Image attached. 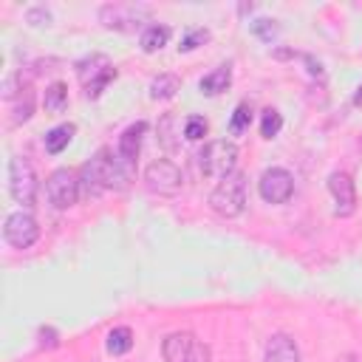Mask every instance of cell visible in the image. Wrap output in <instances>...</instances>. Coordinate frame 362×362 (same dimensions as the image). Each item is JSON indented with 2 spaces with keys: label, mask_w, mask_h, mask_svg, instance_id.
<instances>
[{
  "label": "cell",
  "mask_w": 362,
  "mask_h": 362,
  "mask_svg": "<svg viewBox=\"0 0 362 362\" xmlns=\"http://www.w3.org/2000/svg\"><path fill=\"white\" fill-rule=\"evenodd\" d=\"M204 42H209V31L206 28H192V31H187V37L181 40V45H178V51H195V48H201Z\"/></svg>",
  "instance_id": "484cf974"
},
{
  "label": "cell",
  "mask_w": 362,
  "mask_h": 362,
  "mask_svg": "<svg viewBox=\"0 0 362 362\" xmlns=\"http://www.w3.org/2000/svg\"><path fill=\"white\" fill-rule=\"evenodd\" d=\"M164 362H212V351L189 331H173L161 342Z\"/></svg>",
  "instance_id": "5b68a950"
},
{
  "label": "cell",
  "mask_w": 362,
  "mask_h": 362,
  "mask_svg": "<svg viewBox=\"0 0 362 362\" xmlns=\"http://www.w3.org/2000/svg\"><path fill=\"white\" fill-rule=\"evenodd\" d=\"M153 17V8L144 3H107L99 8V23L110 31H136Z\"/></svg>",
  "instance_id": "8992f818"
},
{
  "label": "cell",
  "mask_w": 362,
  "mask_h": 362,
  "mask_svg": "<svg viewBox=\"0 0 362 362\" xmlns=\"http://www.w3.org/2000/svg\"><path fill=\"white\" fill-rule=\"evenodd\" d=\"M107 354H113V356H122V354H127L130 348H133V331L127 328V325H119V328H113L110 334H107Z\"/></svg>",
  "instance_id": "ffe728a7"
},
{
  "label": "cell",
  "mask_w": 362,
  "mask_h": 362,
  "mask_svg": "<svg viewBox=\"0 0 362 362\" xmlns=\"http://www.w3.org/2000/svg\"><path fill=\"white\" fill-rule=\"evenodd\" d=\"M25 20H28V23H34V25H42V23H48V20H51V14H48L45 8H31V11L25 14Z\"/></svg>",
  "instance_id": "4316f807"
},
{
  "label": "cell",
  "mask_w": 362,
  "mask_h": 362,
  "mask_svg": "<svg viewBox=\"0 0 362 362\" xmlns=\"http://www.w3.org/2000/svg\"><path fill=\"white\" fill-rule=\"evenodd\" d=\"M74 68H76V79L82 82L85 96H88V99L102 96V90H105V88L119 76L116 65H113L105 54H90V57L79 59Z\"/></svg>",
  "instance_id": "3957f363"
},
{
  "label": "cell",
  "mask_w": 362,
  "mask_h": 362,
  "mask_svg": "<svg viewBox=\"0 0 362 362\" xmlns=\"http://www.w3.org/2000/svg\"><path fill=\"white\" fill-rule=\"evenodd\" d=\"M42 107L48 113H62L68 107V88L65 82H51L45 88V96H42Z\"/></svg>",
  "instance_id": "d6986e66"
},
{
  "label": "cell",
  "mask_w": 362,
  "mask_h": 362,
  "mask_svg": "<svg viewBox=\"0 0 362 362\" xmlns=\"http://www.w3.org/2000/svg\"><path fill=\"white\" fill-rule=\"evenodd\" d=\"M40 345L54 348V345H57V331H54V328H40Z\"/></svg>",
  "instance_id": "83f0119b"
},
{
  "label": "cell",
  "mask_w": 362,
  "mask_h": 362,
  "mask_svg": "<svg viewBox=\"0 0 362 362\" xmlns=\"http://www.w3.org/2000/svg\"><path fill=\"white\" fill-rule=\"evenodd\" d=\"M283 127V116L274 110V107H266L263 110V119H260V136L263 139H274Z\"/></svg>",
  "instance_id": "44dd1931"
},
{
  "label": "cell",
  "mask_w": 362,
  "mask_h": 362,
  "mask_svg": "<svg viewBox=\"0 0 362 362\" xmlns=\"http://www.w3.org/2000/svg\"><path fill=\"white\" fill-rule=\"evenodd\" d=\"M198 158V170L206 178H226L229 173H235L238 164V144L229 139H215L209 144H204V150L195 156Z\"/></svg>",
  "instance_id": "277c9868"
},
{
  "label": "cell",
  "mask_w": 362,
  "mask_h": 362,
  "mask_svg": "<svg viewBox=\"0 0 362 362\" xmlns=\"http://www.w3.org/2000/svg\"><path fill=\"white\" fill-rule=\"evenodd\" d=\"M178 90H181V79H178L175 74H158V76L150 82V99H156V102H167V99H173Z\"/></svg>",
  "instance_id": "e0dca14e"
},
{
  "label": "cell",
  "mask_w": 362,
  "mask_h": 362,
  "mask_svg": "<svg viewBox=\"0 0 362 362\" xmlns=\"http://www.w3.org/2000/svg\"><path fill=\"white\" fill-rule=\"evenodd\" d=\"M37 189H40V184H37L34 167L23 156H14L8 161V192H11V198L17 204H23L25 209H31L37 204Z\"/></svg>",
  "instance_id": "52a82bcc"
},
{
  "label": "cell",
  "mask_w": 362,
  "mask_h": 362,
  "mask_svg": "<svg viewBox=\"0 0 362 362\" xmlns=\"http://www.w3.org/2000/svg\"><path fill=\"white\" fill-rule=\"evenodd\" d=\"M127 164L113 156L107 147L96 150V156L90 161L82 164L79 170V192L93 198L99 192H107V189H122L124 181H127Z\"/></svg>",
  "instance_id": "6da1fadb"
},
{
  "label": "cell",
  "mask_w": 362,
  "mask_h": 362,
  "mask_svg": "<svg viewBox=\"0 0 362 362\" xmlns=\"http://www.w3.org/2000/svg\"><path fill=\"white\" fill-rule=\"evenodd\" d=\"M229 85H232V68H229V65H218L215 71H209V74L201 76V82H198V88H201L204 96H218V93H223Z\"/></svg>",
  "instance_id": "9a60e30c"
},
{
  "label": "cell",
  "mask_w": 362,
  "mask_h": 362,
  "mask_svg": "<svg viewBox=\"0 0 362 362\" xmlns=\"http://www.w3.org/2000/svg\"><path fill=\"white\" fill-rule=\"evenodd\" d=\"M144 184L156 195H178L184 189V175L170 158H156L144 167Z\"/></svg>",
  "instance_id": "ba28073f"
},
{
  "label": "cell",
  "mask_w": 362,
  "mask_h": 362,
  "mask_svg": "<svg viewBox=\"0 0 362 362\" xmlns=\"http://www.w3.org/2000/svg\"><path fill=\"white\" fill-rule=\"evenodd\" d=\"M45 195H48L54 209H71L76 204V198L82 195L79 192V173H74L68 167L54 170L45 181Z\"/></svg>",
  "instance_id": "9c48e42d"
},
{
  "label": "cell",
  "mask_w": 362,
  "mask_h": 362,
  "mask_svg": "<svg viewBox=\"0 0 362 362\" xmlns=\"http://www.w3.org/2000/svg\"><path fill=\"white\" fill-rule=\"evenodd\" d=\"M328 192L334 198V215L348 218L356 212V187L345 170H334L328 175Z\"/></svg>",
  "instance_id": "7c38bea8"
},
{
  "label": "cell",
  "mask_w": 362,
  "mask_h": 362,
  "mask_svg": "<svg viewBox=\"0 0 362 362\" xmlns=\"http://www.w3.org/2000/svg\"><path fill=\"white\" fill-rule=\"evenodd\" d=\"M263 362H303V356L288 334H272L263 348Z\"/></svg>",
  "instance_id": "4fadbf2b"
},
{
  "label": "cell",
  "mask_w": 362,
  "mask_h": 362,
  "mask_svg": "<svg viewBox=\"0 0 362 362\" xmlns=\"http://www.w3.org/2000/svg\"><path fill=\"white\" fill-rule=\"evenodd\" d=\"M249 124H252V107H249L246 102H240V105L235 107L232 119H229V130H232V133H243Z\"/></svg>",
  "instance_id": "603a6c76"
},
{
  "label": "cell",
  "mask_w": 362,
  "mask_h": 362,
  "mask_svg": "<svg viewBox=\"0 0 362 362\" xmlns=\"http://www.w3.org/2000/svg\"><path fill=\"white\" fill-rule=\"evenodd\" d=\"M31 113H34V93H31V88H25V93H20V105L14 107L11 124H23V122H28Z\"/></svg>",
  "instance_id": "7402d4cb"
},
{
  "label": "cell",
  "mask_w": 362,
  "mask_h": 362,
  "mask_svg": "<svg viewBox=\"0 0 362 362\" xmlns=\"http://www.w3.org/2000/svg\"><path fill=\"white\" fill-rule=\"evenodd\" d=\"M252 31H255L263 42H272V40L280 34V25H277L274 20H269V17H260V20H255V23H252Z\"/></svg>",
  "instance_id": "d4e9b609"
},
{
  "label": "cell",
  "mask_w": 362,
  "mask_h": 362,
  "mask_svg": "<svg viewBox=\"0 0 362 362\" xmlns=\"http://www.w3.org/2000/svg\"><path fill=\"white\" fill-rule=\"evenodd\" d=\"M74 133H76V127H74L71 122H68V124H57V127H51V130L45 133L42 144H45V150H48L51 156H57V153H62V150L71 144Z\"/></svg>",
  "instance_id": "ac0fdd59"
},
{
  "label": "cell",
  "mask_w": 362,
  "mask_h": 362,
  "mask_svg": "<svg viewBox=\"0 0 362 362\" xmlns=\"http://www.w3.org/2000/svg\"><path fill=\"white\" fill-rule=\"evenodd\" d=\"M209 209L218 218H238L246 209V175L243 173H229L215 184L209 192Z\"/></svg>",
  "instance_id": "7a4b0ae2"
},
{
  "label": "cell",
  "mask_w": 362,
  "mask_h": 362,
  "mask_svg": "<svg viewBox=\"0 0 362 362\" xmlns=\"http://www.w3.org/2000/svg\"><path fill=\"white\" fill-rule=\"evenodd\" d=\"M170 37H173L170 25L153 23V25H147V28L141 31V40H139V45H141V51H144V54H156V51H161V48L170 42Z\"/></svg>",
  "instance_id": "2e32d148"
},
{
  "label": "cell",
  "mask_w": 362,
  "mask_h": 362,
  "mask_svg": "<svg viewBox=\"0 0 362 362\" xmlns=\"http://www.w3.org/2000/svg\"><path fill=\"white\" fill-rule=\"evenodd\" d=\"M206 130H209V124H206V119H204V116H189V119L184 122V139H189V141L204 139V136H206Z\"/></svg>",
  "instance_id": "cb8c5ba5"
},
{
  "label": "cell",
  "mask_w": 362,
  "mask_h": 362,
  "mask_svg": "<svg viewBox=\"0 0 362 362\" xmlns=\"http://www.w3.org/2000/svg\"><path fill=\"white\" fill-rule=\"evenodd\" d=\"M144 133H147V122H136V124H130V127L122 130V136H119V158H122L127 167L139 158Z\"/></svg>",
  "instance_id": "5bb4252c"
},
{
  "label": "cell",
  "mask_w": 362,
  "mask_h": 362,
  "mask_svg": "<svg viewBox=\"0 0 362 362\" xmlns=\"http://www.w3.org/2000/svg\"><path fill=\"white\" fill-rule=\"evenodd\" d=\"M3 238L14 249H31L37 243V238H40V223H37V218L31 212H23V209L11 212L6 218V223H3Z\"/></svg>",
  "instance_id": "30bf717a"
},
{
  "label": "cell",
  "mask_w": 362,
  "mask_h": 362,
  "mask_svg": "<svg viewBox=\"0 0 362 362\" xmlns=\"http://www.w3.org/2000/svg\"><path fill=\"white\" fill-rule=\"evenodd\" d=\"M260 198L266 204H286L294 195V175L283 167H269L257 181Z\"/></svg>",
  "instance_id": "8fae6325"
},
{
  "label": "cell",
  "mask_w": 362,
  "mask_h": 362,
  "mask_svg": "<svg viewBox=\"0 0 362 362\" xmlns=\"http://www.w3.org/2000/svg\"><path fill=\"white\" fill-rule=\"evenodd\" d=\"M354 102H356V105H362V85L356 88V93H354Z\"/></svg>",
  "instance_id": "f1b7e54d"
}]
</instances>
